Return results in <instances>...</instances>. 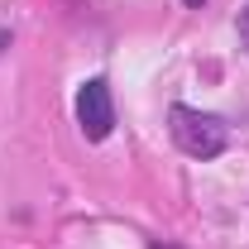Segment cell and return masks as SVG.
Returning <instances> with one entry per match:
<instances>
[{"label": "cell", "instance_id": "obj_1", "mask_svg": "<svg viewBox=\"0 0 249 249\" xmlns=\"http://www.w3.org/2000/svg\"><path fill=\"white\" fill-rule=\"evenodd\" d=\"M168 129H173V144L192 158H216L225 154V144H230V129L216 120V115H201V110H192V106H173V115H168Z\"/></svg>", "mask_w": 249, "mask_h": 249}, {"label": "cell", "instance_id": "obj_2", "mask_svg": "<svg viewBox=\"0 0 249 249\" xmlns=\"http://www.w3.org/2000/svg\"><path fill=\"white\" fill-rule=\"evenodd\" d=\"M77 124H82V134H87L91 144H101V139L115 129V101H110V87H106L101 77H91V82L77 91Z\"/></svg>", "mask_w": 249, "mask_h": 249}, {"label": "cell", "instance_id": "obj_3", "mask_svg": "<svg viewBox=\"0 0 249 249\" xmlns=\"http://www.w3.org/2000/svg\"><path fill=\"white\" fill-rule=\"evenodd\" d=\"M240 38H245V48H249V10L240 15Z\"/></svg>", "mask_w": 249, "mask_h": 249}, {"label": "cell", "instance_id": "obj_4", "mask_svg": "<svg viewBox=\"0 0 249 249\" xmlns=\"http://www.w3.org/2000/svg\"><path fill=\"white\" fill-rule=\"evenodd\" d=\"M154 249H178V245H154Z\"/></svg>", "mask_w": 249, "mask_h": 249}]
</instances>
